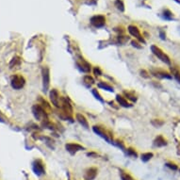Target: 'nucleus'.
<instances>
[{"mask_svg":"<svg viewBox=\"0 0 180 180\" xmlns=\"http://www.w3.org/2000/svg\"><path fill=\"white\" fill-rule=\"evenodd\" d=\"M42 91L46 93L50 86V70L47 66L42 68Z\"/></svg>","mask_w":180,"mask_h":180,"instance_id":"nucleus-1","label":"nucleus"},{"mask_svg":"<svg viewBox=\"0 0 180 180\" xmlns=\"http://www.w3.org/2000/svg\"><path fill=\"white\" fill-rule=\"evenodd\" d=\"M151 51L157 59H160L162 62H164L167 65H171V59H170L169 56L167 54H165V52H163L160 47H157L156 46H152Z\"/></svg>","mask_w":180,"mask_h":180,"instance_id":"nucleus-2","label":"nucleus"},{"mask_svg":"<svg viewBox=\"0 0 180 180\" xmlns=\"http://www.w3.org/2000/svg\"><path fill=\"white\" fill-rule=\"evenodd\" d=\"M26 84V79L21 75H13L11 77V85L14 90H21Z\"/></svg>","mask_w":180,"mask_h":180,"instance_id":"nucleus-3","label":"nucleus"},{"mask_svg":"<svg viewBox=\"0 0 180 180\" xmlns=\"http://www.w3.org/2000/svg\"><path fill=\"white\" fill-rule=\"evenodd\" d=\"M32 113L35 117L36 120L38 121H43V120H46V110L43 109V108L39 105L36 104L32 107Z\"/></svg>","mask_w":180,"mask_h":180,"instance_id":"nucleus-4","label":"nucleus"},{"mask_svg":"<svg viewBox=\"0 0 180 180\" xmlns=\"http://www.w3.org/2000/svg\"><path fill=\"white\" fill-rule=\"evenodd\" d=\"M32 169L35 174H37L38 176L46 174V166H44V163L42 162V160L40 159L35 160L32 162Z\"/></svg>","mask_w":180,"mask_h":180,"instance_id":"nucleus-5","label":"nucleus"},{"mask_svg":"<svg viewBox=\"0 0 180 180\" xmlns=\"http://www.w3.org/2000/svg\"><path fill=\"white\" fill-rule=\"evenodd\" d=\"M90 22H91V24L94 28L100 29V28H103L106 25V18H105L104 15H94L91 18Z\"/></svg>","mask_w":180,"mask_h":180,"instance_id":"nucleus-6","label":"nucleus"},{"mask_svg":"<svg viewBox=\"0 0 180 180\" xmlns=\"http://www.w3.org/2000/svg\"><path fill=\"white\" fill-rule=\"evenodd\" d=\"M65 149H66L67 152L70 153L72 156H74V155H76L77 152L84 150L85 148H84L81 144H79V143H66V144H65Z\"/></svg>","mask_w":180,"mask_h":180,"instance_id":"nucleus-7","label":"nucleus"},{"mask_svg":"<svg viewBox=\"0 0 180 180\" xmlns=\"http://www.w3.org/2000/svg\"><path fill=\"white\" fill-rule=\"evenodd\" d=\"M77 65L78 68L84 72V73H89L91 71V64H90L86 59H84L82 57H78L77 60Z\"/></svg>","mask_w":180,"mask_h":180,"instance_id":"nucleus-8","label":"nucleus"},{"mask_svg":"<svg viewBox=\"0 0 180 180\" xmlns=\"http://www.w3.org/2000/svg\"><path fill=\"white\" fill-rule=\"evenodd\" d=\"M128 32L131 36H133L134 38H136L140 42H143V43H145V41L143 39V37H142L141 35V32H140V29L135 27V26H129L128 27Z\"/></svg>","mask_w":180,"mask_h":180,"instance_id":"nucleus-9","label":"nucleus"},{"mask_svg":"<svg viewBox=\"0 0 180 180\" xmlns=\"http://www.w3.org/2000/svg\"><path fill=\"white\" fill-rule=\"evenodd\" d=\"M49 97H50L51 103H52L56 108H59V107H60V104H59L60 98H59V92H58V90L52 89L51 91H50V93H49Z\"/></svg>","mask_w":180,"mask_h":180,"instance_id":"nucleus-10","label":"nucleus"},{"mask_svg":"<svg viewBox=\"0 0 180 180\" xmlns=\"http://www.w3.org/2000/svg\"><path fill=\"white\" fill-rule=\"evenodd\" d=\"M151 74L156 77H159V78H165V79H172L173 76L171 74H169L166 71L160 70V69H151Z\"/></svg>","mask_w":180,"mask_h":180,"instance_id":"nucleus-11","label":"nucleus"},{"mask_svg":"<svg viewBox=\"0 0 180 180\" xmlns=\"http://www.w3.org/2000/svg\"><path fill=\"white\" fill-rule=\"evenodd\" d=\"M98 173V170L95 167H91V168H88L85 171L84 173V179L85 180H94L96 175Z\"/></svg>","mask_w":180,"mask_h":180,"instance_id":"nucleus-12","label":"nucleus"},{"mask_svg":"<svg viewBox=\"0 0 180 180\" xmlns=\"http://www.w3.org/2000/svg\"><path fill=\"white\" fill-rule=\"evenodd\" d=\"M60 107L62 108L64 113L67 115V117H69L70 115H72L73 113V108H72V106L70 105V103L68 102L66 98H62L61 99V105Z\"/></svg>","mask_w":180,"mask_h":180,"instance_id":"nucleus-13","label":"nucleus"},{"mask_svg":"<svg viewBox=\"0 0 180 180\" xmlns=\"http://www.w3.org/2000/svg\"><path fill=\"white\" fill-rule=\"evenodd\" d=\"M93 130H94V132L95 134H97L98 136H100L101 138L105 139L107 142H110V140H109V139H108V137L107 132H106V131H105V129H104V128H102L101 126L94 125V126L93 127Z\"/></svg>","mask_w":180,"mask_h":180,"instance_id":"nucleus-14","label":"nucleus"},{"mask_svg":"<svg viewBox=\"0 0 180 180\" xmlns=\"http://www.w3.org/2000/svg\"><path fill=\"white\" fill-rule=\"evenodd\" d=\"M168 144L167 140L162 136V135H159L154 141V146L155 147H163Z\"/></svg>","mask_w":180,"mask_h":180,"instance_id":"nucleus-15","label":"nucleus"},{"mask_svg":"<svg viewBox=\"0 0 180 180\" xmlns=\"http://www.w3.org/2000/svg\"><path fill=\"white\" fill-rule=\"evenodd\" d=\"M116 101L118 102V104L123 107V108H131L132 105L127 101V99H125L123 95H120V94H117L116 95Z\"/></svg>","mask_w":180,"mask_h":180,"instance_id":"nucleus-16","label":"nucleus"},{"mask_svg":"<svg viewBox=\"0 0 180 180\" xmlns=\"http://www.w3.org/2000/svg\"><path fill=\"white\" fill-rule=\"evenodd\" d=\"M76 118H77V121L84 128H86V129L89 128V123H88L86 117H85L83 114H81V113H77V114H76Z\"/></svg>","mask_w":180,"mask_h":180,"instance_id":"nucleus-17","label":"nucleus"},{"mask_svg":"<svg viewBox=\"0 0 180 180\" xmlns=\"http://www.w3.org/2000/svg\"><path fill=\"white\" fill-rule=\"evenodd\" d=\"M21 65V59L19 57H14L11 61L10 62V68L13 69V68H19Z\"/></svg>","mask_w":180,"mask_h":180,"instance_id":"nucleus-18","label":"nucleus"},{"mask_svg":"<svg viewBox=\"0 0 180 180\" xmlns=\"http://www.w3.org/2000/svg\"><path fill=\"white\" fill-rule=\"evenodd\" d=\"M83 83H84L87 87H91V86H93V85L95 83V81H94V79L93 78V77H91L90 75H86V76H84V77H83Z\"/></svg>","mask_w":180,"mask_h":180,"instance_id":"nucleus-19","label":"nucleus"},{"mask_svg":"<svg viewBox=\"0 0 180 180\" xmlns=\"http://www.w3.org/2000/svg\"><path fill=\"white\" fill-rule=\"evenodd\" d=\"M98 87H99L100 89L106 90V91H108V92H110V93H113V92H114V89H113V87H112V86H110L109 84H108L107 82H103V81L99 82V83H98Z\"/></svg>","mask_w":180,"mask_h":180,"instance_id":"nucleus-20","label":"nucleus"},{"mask_svg":"<svg viewBox=\"0 0 180 180\" xmlns=\"http://www.w3.org/2000/svg\"><path fill=\"white\" fill-rule=\"evenodd\" d=\"M154 156V154L153 153H151V152H147V153H143V154H142V156H141V159H142V160L143 161V162H147V161H149L152 157Z\"/></svg>","mask_w":180,"mask_h":180,"instance_id":"nucleus-21","label":"nucleus"},{"mask_svg":"<svg viewBox=\"0 0 180 180\" xmlns=\"http://www.w3.org/2000/svg\"><path fill=\"white\" fill-rule=\"evenodd\" d=\"M162 16H163V18H164L165 20H173V12H172L170 10H168V9H166V10L163 11Z\"/></svg>","mask_w":180,"mask_h":180,"instance_id":"nucleus-22","label":"nucleus"},{"mask_svg":"<svg viewBox=\"0 0 180 180\" xmlns=\"http://www.w3.org/2000/svg\"><path fill=\"white\" fill-rule=\"evenodd\" d=\"M114 6L116 7V9L122 12L125 11V4L123 2V0H115L114 2Z\"/></svg>","mask_w":180,"mask_h":180,"instance_id":"nucleus-23","label":"nucleus"},{"mask_svg":"<svg viewBox=\"0 0 180 180\" xmlns=\"http://www.w3.org/2000/svg\"><path fill=\"white\" fill-rule=\"evenodd\" d=\"M120 176L122 178V180H135L129 173H127L126 172H124V171H120Z\"/></svg>","mask_w":180,"mask_h":180,"instance_id":"nucleus-24","label":"nucleus"},{"mask_svg":"<svg viewBox=\"0 0 180 180\" xmlns=\"http://www.w3.org/2000/svg\"><path fill=\"white\" fill-rule=\"evenodd\" d=\"M152 125L155 126V127H160V126H162L163 125H164V122L163 121H161V120H159V119H154V120H152Z\"/></svg>","mask_w":180,"mask_h":180,"instance_id":"nucleus-25","label":"nucleus"},{"mask_svg":"<svg viewBox=\"0 0 180 180\" xmlns=\"http://www.w3.org/2000/svg\"><path fill=\"white\" fill-rule=\"evenodd\" d=\"M126 154H127V156H129L131 157H137L138 156L137 152L135 151V149H133V148H127L126 149Z\"/></svg>","mask_w":180,"mask_h":180,"instance_id":"nucleus-26","label":"nucleus"},{"mask_svg":"<svg viewBox=\"0 0 180 180\" xmlns=\"http://www.w3.org/2000/svg\"><path fill=\"white\" fill-rule=\"evenodd\" d=\"M171 70H172V76H173L174 78H176L180 82V72L178 70H176L175 68H173V67H172Z\"/></svg>","mask_w":180,"mask_h":180,"instance_id":"nucleus-27","label":"nucleus"},{"mask_svg":"<svg viewBox=\"0 0 180 180\" xmlns=\"http://www.w3.org/2000/svg\"><path fill=\"white\" fill-rule=\"evenodd\" d=\"M124 94L127 97V99H129V100H131L132 102H136L137 101V98H136V96H135L133 94H131V93H128V92H125L124 93Z\"/></svg>","mask_w":180,"mask_h":180,"instance_id":"nucleus-28","label":"nucleus"},{"mask_svg":"<svg viewBox=\"0 0 180 180\" xmlns=\"http://www.w3.org/2000/svg\"><path fill=\"white\" fill-rule=\"evenodd\" d=\"M165 166H166L167 168L173 170V171H177V170H178L177 165H176L175 163H173V162H166V163H165Z\"/></svg>","mask_w":180,"mask_h":180,"instance_id":"nucleus-29","label":"nucleus"},{"mask_svg":"<svg viewBox=\"0 0 180 180\" xmlns=\"http://www.w3.org/2000/svg\"><path fill=\"white\" fill-rule=\"evenodd\" d=\"M93 94L94 95V97H95V98H96L97 100H99V101H100V102H102V103L104 102V99L102 98L101 94H100L98 93V91H97V90H96V89H94V90H93Z\"/></svg>","mask_w":180,"mask_h":180,"instance_id":"nucleus-30","label":"nucleus"},{"mask_svg":"<svg viewBox=\"0 0 180 180\" xmlns=\"http://www.w3.org/2000/svg\"><path fill=\"white\" fill-rule=\"evenodd\" d=\"M94 74L95 77H101L102 76V71L101 69L99 68V67H95V68L94 69Z\"/></svg>","mask_w":180,"mask_h":180,"instance_id":"nucleus-31","label":"nucleus"},{"mask_svg":"<svg viewBox=\"0 0 180 180\" xmlns=\"http://www.w3.org/2000/svg\"><path fill=\"white\" fill-rule=\"evenodd\" d=\"M141 76L143 77H144V78H149V74L145 71V70H141Z\"/></svg>","mask_w":180,"mask_h":180,"instance_id":"nucleus-32","label":"nucleus"},{"mask_svg":"<svg viewBox=\"0 0 180 180\" xmlns=\"http://www.w3.org/2000/svg\"><path fill=\"white\" fill-rule=\"evenodd\" d=\"M131 43H132V46H134V47L139 48V49H141V48H142V46H139V42H136V41H132V42H131Z\"/></svg>","mask_w":180,"mask_h":180,"instance_id":"nucleus-33","label":"nucleus"},{"mask_svg":"<svg viewBox=\"0 0 180 180\" xmlns=\"http://www.w3.org/2000/svg\"><path fill=\"white\" fill-rule=\"evenodd\" d=\"M160 38H161L162 40H165V39H166V34H165L164 31H160Z\"/></svg>","mask_w":180,"mask_h":180,"instance_id":"nucleus-34","label":"nucleus"},{"mask_svg":"<svg viewBox=\"0 0 180 180\" xmlns=\"http://www.w3.org/2000/svg\"><path fill=\"white\" fill-rule=\"evenodd\" d=\"M87 156H97L98 155H97L96 153L91 152V153H88V154H87Z\"/></svg>","mask_w":180,"mask_h":180,"instance_id":"nucleus-35","label":"nucleus"},{"mask_svg":"<svg viewBox=\"0 0 180 180\" xmlns=\"http://www.w3.org/2000/svg\"><path fill=\"white\" fill-rule=\"evenodd\" d=\"M179 173H180V169H179Z\"/></svg>","mask_w":180,"mask_h":180,"instance_id":"nucleus-36","label":"nucleus"}]
</instances>
